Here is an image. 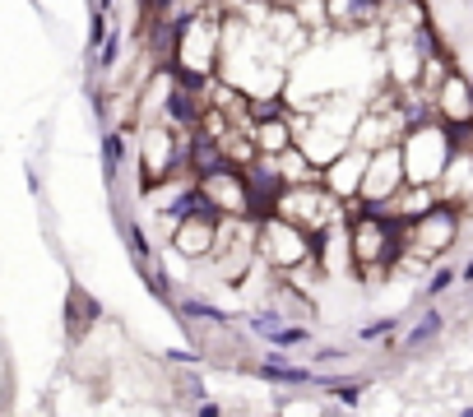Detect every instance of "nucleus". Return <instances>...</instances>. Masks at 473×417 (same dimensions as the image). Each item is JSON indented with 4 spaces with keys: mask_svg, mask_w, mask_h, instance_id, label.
Here are the masks:
<instances>
[{
    "mask_svg": "<svg viewBox=\"0 0 473 417\" xmlns=\"http://www.w3.org/2000/svg\"><path fill=\"white\" fill-rule=\"evenodd\" d=\"M223 10L218 0L209 10H200L191 19H181L177 33H172V56H168V66L177 75H191V79H204V75H214L223 70Z\"/></svg>",
    "mask_w": 473,
    "mask_h": 417,
    "instance_id": "nucleus-1",
    "label": "nucleus"
},
{
    "mask_svg": "<svg viewBox=\"0 0 473 417\" xmlns=\"http://www.w3.org/2000/svg\"><path fill=\"white\" fill-rule=\"evenodd\" d=\"M455 149L450 139V125L437 121V116H422L414 121L408 130L399 135V158H404V181H418V185H437L441 167Z\"/></svg>",
    "mask_w": 473,
    "mask_h": 417,
    "instance_id": "nucleus-2",
    "label": "nucleus"
},
{
    "mask_svg": "<svg viewBox=\"0 0 473 417\" xmlns=\"http://www.w3.org/2000/svg\"><path fill=\"white\" fill-rule=\"evenodd\" d=\"M209 260L218 264V274L228 287H241L256 269V214H218V227H214V250Z\"/></svg>",
    "mask_w": 473,
    "mask_h": 417,
    "instance_id": "nucleus-3",
    "label": "nucleus"
},
{
    "mask_svg": "<svg viewBox=\"0 0 473 417\" xmlns=\"http://www.w3.org/2000/svg\"><path fill=\"white\" fill-rule=\"evenodd\" d=\"M270 214H279V218H288V223H297L302 232H311V237H316V232H325V227H330V223L343 214V200H335L320 181L283 185Z\"/></svg>",
    "mask_w": 473,
    "mask_h": 417,
    "instance_id": "nucleus-4",
    "label": "nucleus"
},
{
    "mask_svg": "<svg viewBox=\"0 0 473 417\" xmlns=\"http://www.w3.org/2000/svg\"><path fill=\"white\" fill-rule=\"evenodd\" d=\"M256 256L270 269H302L311 264V232H302L297 223H288L279 214L256 218Z\"/></svg>",
    "mask_w": 473,
    "mask_h": 417,
    "instance_id": "nucleus-5",
    "label": "nucleus"
},
{
    "mask_svg": "<svg viewBox=\"0 0 473 417\" xmlns=\"http://www.w3.org/2000/svg\"><path fill=\"white\" fill-rule=\"evenodd\" d=\"M460 237V208L455 204H431L427 214H418L414 223H404V250L418 260H441Z\"/></svg>",
    "mask_w": 473,
    "mask_h": 417,
    "instance_id": "nucleus-6",
    "label": "nucleus"
},
{
    "mask_svg": "<svg viewBox=\"0 0 473 417\" xmlns=\"http://www.w3.org/2000/svg\"><path fill=\"white\" fill-rule=\"evenodd\" d=\"M195 191H200V200L209 204V208H218V214H233V218H241V214H251V191H246V177H241V167H214V172H200L195 177Z\"/></svg>",
    "mask_w": 473,
    "mask_h": 417,
    "instance_id": "nucleus-7",
    "label": "nucleus"
},
{
    "mask_svg": "<svg viewBox=\"0 0 473 417\" xmlns=\"http://www.w3.org/2000/svg\"><path fill=\"white\" fill-rule=\"evenodd\" d=\"M404 185V158H399V144H385V149L367 153L362 167V185H358V200L362 204H385Z\"/></svg>",
    "mask_w": 473,
    "mask_h": 417,
    "instance_id": "nucleus-8",
    "label": "nucleus"
},
{
    "mask_svg": "<svg viewBox=\"0 0 473 417\" xmlns=\"http://www.w3.org/2000/svg\"><path fill=\"white\" fill-rule=\"evenodd\" d=\"M214 227H218V208H209L204 200H195L191 214H181L168 232H172V250L186 260H209L214 250Z\"/></svg>",
    "mask_w": 473,
    "mask_h": 417,
    "instance_id": "nucleus-9",
    "label": "nucleus"
},
{
    "mask_svg": "<svg viewBox=\"0 0 473 417\" xmlns=\"http://www.w3.org/2000/svg\"><path fill=\"white\" fill-rule=\"evenodd\" d=\"M437 200L441 204H455L460 218L473 208V149H464V144H455L437 177Z\"/></svg>",
    "mask_w": 473,
    "mask_h": 417,
    "instance_id": "nucleus-10",
    "label": "nucleus"
},
{
    "mask_svg": "<svg viewBox=\"0 0 473 417\" xmlns=\"http://www.w3.org/2000/svg\"><path fill=\"white\" fill-rule=\"evenodd\" d=\"M431 116L445 121V125H469L473 121V83L450 66L445 79L431 89Z\"/></svg>",
    "mask_w": 473,
    "mask_h": 417,
    "instance_id": "nucleus-11",
    "label": "nucleus"
},
{
    "mask_svg": "<svg viewBox=\"0 0 473 417\" xmlns=\"http://www.w3.org/2000/svg\"><path fill=\"white\" fill-rule=\"evenodd\" d=\"M362 167H367V153L358 149V144H348L343 153H335L330 162L320 167V185H325V191H330L335 200H358Z\"/></svg>",
    "mask_w": 473,
    "mask_h": 417,
    "instance_id": "nucleus-12",
    "label": "nucleus"
},
{
    "mask_svg": "<svg viewBox=\"0 0 473 417\" xmlns=\"http://www.w3.org/2000/svg\"><path fill=\"white\" fill-rule=\"evenodd\" d=\"M293 139H297V135H293V121H288V107L251 121V144H256V153H260V158H274V153H283Z\"/></svg>",
    "mask_w": 473,
    "mask_h": 417,
    "instance_id": "nucleus-13",
    "label": "nucleus"
},
{
    "mask_svg": "<svg viewBox=\"0 0 473 417\" xmlns=\"http://www.w3.org/2000/svg\"><path fill=\"white\" fill-rule=\"evenodd\" d=\"M270 162H274V172H279V181H283V185H306V181H320V167L302 153V144H297V139L288 144L283 153H274Z\"/></svg>",
    "mask_w": 473,
    "mask_h": 417,
    "instance_id": "nucleus-14",
    "label": "nucleus"
},
{
    "mask_svg": "<svg viewBox=\"0 0 473 417\" xmlns=\"http://www.w3.org/2000/svg\"><path fill=\"white\" fill-rule=\"evenodd\" d=\"M218 153H223V162L228 167H246L256 158V144H251V125H241V121H233L228 130L218 135Z\"/></svg>",
    "mask_w": 473,
    "mask_h": 417,
    "instance_id": "nucleus-15",
    "label": "nucleus"
},
{
    "mask_svg": "<svg viewBox=\"0 0 473 417\" xmlns=\"http://www.w3.org/2000/svg\"><path fill=\"white\" fill-rule=\"evenodd\" d=\"M93 320H98V302H89L79 287H70V302H66V329H70V339H84Z\"/></svg>",
    "mask_w": 473,
    "mask_h": 417,
    "instance_id": "nucleus-16",
    "label": "nucleus"
},
{
    "mask_svg": "<svg viewBox=\"0 0 473 417\" xmlns=\"http://www.w3.org/2000/svg\"><path fill=\"white\" fill-rule=\"evenodd\" d=\"M256 375L279 381V385H316V375L306 371V366H283V362H264V366H256Z\"/></svg>",
    "mask_w": 473,
    "mask_h": 417,
    "instance_id": "nucleus-17",
    "label": "nucleus"
},
{
    "mask_svg": "<svg viewBox=\"0 0 473 417\" xmlns=\"http://www.w3.org/2000/svg\"><path fill=\"white\" fill-rule=\"evenodd\" d=\"M441 329H445V316H441V311H427V316H422L414 329L404 334V348H422V343H431V339H437Z\"/></svg>",
    "mask_w": 473,
    "mask_h": 417,
    "instance_id": "nucleus-18",
    "label": "nucleus"
},
{
    "mask_svg": "<svg viewBox=\"0 0 473 417\" xmlns=\"http://www.w3.org/2000/svg\"><path fill=\"white\" fill-rule=\"evenodd\" d=\"M214 0H162V10L154 14V19H162V24H181V19H191V14H200V10H209Z\"/></svg>",
    "mask_w": 473,
    "mask_h": 417,
    "instance_id": "nucleus-19",
    "label": "nucleus"
},
{
    "mask_svg": "<svg viewBox=\"0 0 473 417\" xmlns=\"http://www.w3.org/2000/svg\"><path fill=\"white\" fill-rule=\"evenodd\" d=\"M274 297H279V306H283V311H297V316H306V320L316 316V306L306 302V292H302V287H293V283H279V287H274Z\"/></svg>",
    "mask_w": 473,
    "mask_h": 417,
    "instance_id": "nucleus-20",
    "label": "nucleus"
},
{
    "mask_svg": "<svg viewBox=\"0 0 473 417\" xmlns=\"http://www.w3.org/2000/svg\"><path fill=\"white\" fill-rule=\"evenodd\" d=\"M264 339H270L274 348H297V343H306V329L302 325H274Z\"/></svg>",
    "mask_w": 473,
    "mask_h": 417,
    "instance_id": "nucleus-21",
    "label": "nucleus"
},
{
    "mask_svg": "<svg viewBox=\"0 0 473 417\" xmlns=\"http://www.w3.org/2000/svg\"><path fill=\"white\" fill-rule=\"evenodd\" d=\"M121 153H126V144H121V135L112 130L107 139H102V162H107V181L121 172Z\"/></svg>",
    "mask_w": 473,
    "mask_h": 417,
    "instance_id": "nucleus-22",
    "label": "nucleus"
},
{
    "mask_svg": "<svg viewBox=\"0 0 473 417\" xmlns=\"http://www.w3.org/2000/svg\"><path fill=\"white\" fill-rule=\"evenodd\" d=\"M450 287H455V269H437V274H431L427 279V297H441V292H450Z\"/></svg>",
    "mask_w": 473,
    "mask_h": 417,
    "instance_id": "nucleus-23",
    "label": "nucleus"
},
{
    "mask_svg": "<svg viewBox=\"0 0 473 417\" xmlns=\"http://www.w3.org/2000/svg\"><path fill=\"white\" fill-rule=\"evenodd\" d=\"M325 389H330L339 404H348V408H353V404H358V394H362V385H358V381H348V385H330V381H325Z\"/></svg>",
    "mask_w": 473,
    "mask_h": 417,
    "instance_id": "nucleus-24",
    "label": "nucleus"
},
{
    "mask_svg": "<svg viewBox=\"0 0 473 417\" xmlns=\"http://www.w3.org/2000/svg\"><path fill=\"white\" fill-rule=\"evenodd\" d=\"M181 316H200V320H228V316H223V311L204 306V302H181Z\"/></svg>",
    "mask_w": 473,
    "mask_h": 417,
    "instance_id": "nucleus-25",
    "label": "nucleus"
},
{
    "mask_svg": "<svg viewBox=\"0 0 473 417\" xmlns=\"http://www.w3.org/2000/svg\"><path fill=\"white\" fill-rule=\"evenodd\" d=\"M399 320H376V325H362V339H385V334H395Z\"/></svg>",
    "mask_w": 473,
    "mask_h": 417,
    "instance_id": "nucleus-26",
    "label": "nucleus"
},
{
    "mask_svg": "<svg viewBox=\"0 0 473 417\" xmlns=\"http://www.w3.org/2000/svg\"><path fill=\"white\" fill-rule=\"evenodd\" d=\"M116 47H121V37H107V47H102V66H116Z\"/></svg>",
    "mask_w": 473,
    "mask_h": 417,
    "instance_id": "nucleus-27",
    "label": "nucleus"
},
{
    "mask_svg": "<svg viewBox=\"0 0 473 417\" xmlns=\"http://www.w3.org/2000/svg\"><path fill=\"white\" fill-rule=\"evenodd\" d=\"M455 279H460V283H473V260H469V264L460 269V274H455Z\"/></svg>",
    "mask_w": 473,
    "mask_h": 417,
    "instance_id": "nucleus-28",
    "label": "nucleus"
},
{
    "mask_svg": "<svg viewBox=\"0 0 473 417\" xmlns=\"http://www.w3.org/2000/svg\"><path fill=\"white\" fill-rule=\"evenodd\" d=\"M218 5H223V10L233 14V10H241V5H246V0H218Z\"/></svg>",
    "mask_w": 473,
    "mask_h": 417,
    "instance_id": "nucleus-29",
    "label": "nucleus"
}]
</instances>
